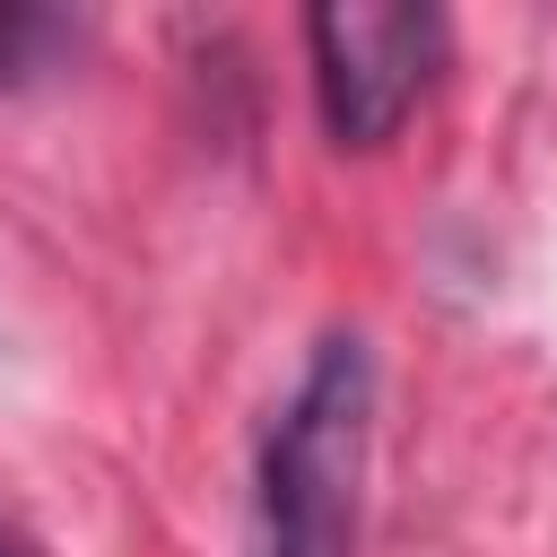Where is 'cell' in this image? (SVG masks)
<instances>
[{
    "label": "cell",
    "mask_w": 557,
    "mask_h": 557,
    "mask_svg": "<svg viewBox=\"0 0 557 557\" xmlns=\"http://www.w3.org/2000/svg\"><path fill=\"white\" fill-rule=\"evenodd\" d=\"M35 44H44V17L35 9H0V87L35 61Z\"/></svg>",
    "instance_id": "cell-3"
},
{
    "label": "cell",
    "mask_w": 557,
    "mask_h": 557,
    "mask_svg": "<svg viewBox=\"0 0 557 557\" xmlns=\"http://www.w3.org/2000/svg\"><path fill=\"white\" fill-rule=\"evenodd\" d=\"M366 435H374V357L357 331H331L261 444V557H357Z\"/></svg>",
    "instance_id": "cell-1"
},
{
    "label": "cell",
    "mask_w": 557,
    "mask_h": 557,
    "mask_svg": "<svg viewBox=\"0 0 557 557\" xmlns=\"http://www.w3.org/2000/svg\"><path fill=\"white\" fill-rule=\"evenodd\" d=\"M313 44V87H322V122L339 148H383L409 104L426 96L435 61H444V9H409V0H331L305 17Z\"/></svg>",
    "instance_id": "cell-2"
},
{
    "label": "cell",
    "mask_w": 557,
    "mask_h": 557,
    "mask_svg": "<svg viewBox=\"0 0 557 557\" xmlns=\"http://www.w3.org/2000/svg\"><path fill=\"white\" fill-rule=\"evenodd\" d=\"M0 557H17V548H9V540H0Z\"/></svg>",
    "instance_id": "cell-4"
}]
</instances>
